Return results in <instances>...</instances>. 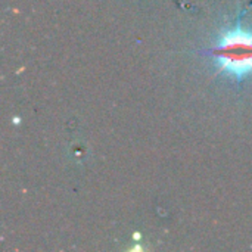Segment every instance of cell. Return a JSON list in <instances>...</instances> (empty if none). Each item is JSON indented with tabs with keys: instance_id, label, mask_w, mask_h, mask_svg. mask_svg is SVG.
Wrapping results in <instances>:
<instances>
[{
	"instance_id": "obj_1",
	"label": "cell",
	"mask_w": 252,
	"mask_h": 252,
	"mask_svg": "<svg viewBox=\"0 0 252 252\" xmlns=\"http://www.w3.org/2000/svg\"><path fill=\"white\" fill-rule=\"evenodd\" d=\"M201 55L216 58L221 72L241 80L252 74V32L238 25L226 31L217 46L201 50Z\"/></svg>"
}]
</instances>
